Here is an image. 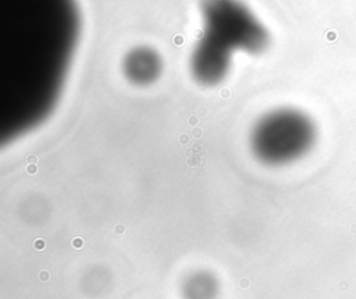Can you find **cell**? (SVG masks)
<instances>
[{"label": "cell", "mask_w": 356, "mask_h": 299, "mask_svg": "<svg viewBox=\"0 0 356 299\" xmlns=\"http://www.w3.org/2000/svg\"><path fill=\"white\" fill-rule=\"evenodd\" d=\"M317 138L313 120L292 107H281L266 113L251 132V149L260 163L285 166L299 160Z\"/></svg>", "instance_id": "6da1fadb"}, {"label": "cell", "mask_w": 356, "mask_h": 299, "mask_svg": "<svg viewBox=\"0 0 356 299\" xmlns=\"http://www.w3.org/2000/svg\"><path fill=\"white\" fill-rule=\"evenodd\" d=\"M205 35L220 42L229 50L262 53L269 45V33L238 0H203Z\"/></svg>", "instance_id": "7a4b0ae2"}, {"label": "cell", "mask_w": 356, "mask_h": 299, "mask_svg": "<svg viewBox=\"0 0 356 299\" xmlns=\"http://www.w3.org/2000/svg\"><path fill=\"white\" fill-rule=\"evenodd\" d=\"M231 51L213 38L203 35L191 56L193 78L205 86L220 84L231 67Z\"/></svg>", "instance_id": "3957f363"}, {"label": "cell", "mask_w": 356, "mask_h": 299, "mask_svg": "<svg viewBox=\"0 0 356 299\" xmlns=\"http://www.w3.org/2000/svg\"><path fill=\"white\" fill-rule=\"evenodd\" d=\"M124 75L134 85L146 86L157 81L161 73V60L156 50L138 46L125 56L123 63Z\"/></svg>", "instance_id": "277c9868"}, {"label": "cell", "mask_w": 356, "mask_h": 299, "mask_svg": "<svg viewBox=\"0 0 356 299\" xmlns=\"http://www.w3.org/2000/svg\"><path fill=\"white\" fill-rule=\"evenodd\" d=\"M218 290L220 285L213 273L198 270L185 278L182 284V296L184 299H216Z\"/></svg>", "instance_id": "5b68a950"}]
</instances>
